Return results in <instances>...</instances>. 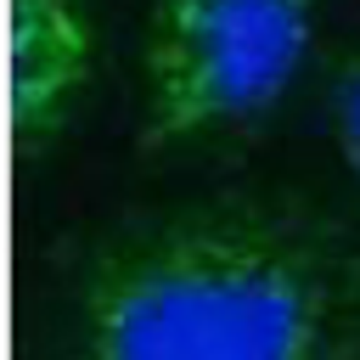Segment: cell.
Wrapping results in <instances>:
<instances>
[{
	"mask_svg": "<svg viewBox=\"0 0 360 360\" xmlns=\"http://www.w3.org/2000/svg\"><path fill=\"white\" fill-rule=\"evenodd\" d=\"M62 360H360V231L287 197L124 225L73 281Z\"/></svg>",
	"mask_w": 360,
	"mask_h": 360,
	"instance_id": "obj_1",
	"label": "cell"
},
{
	"mask_svg": "<svg viewBox=\"0 0 360 360\" xmlns=\"http://www.w3.org/2000/svg\"><path fill=\"white\" fill-rule=\"evenodd\" d=\"M321 0H158L141 51V146L169 152L264 118L298 79Z\"/></svg>",
	"mask_w": 360,
	"mask_h": 360,
	"instance_id": "obj_2",
	"label": "cell"
},
{
	"mask_svg": "<svg viewBox=\"0 0 360 360\" xmlns=\"http://www.w3.org/2000/svg\"><path fill=\"white\" fill-rule=\"evenodd\" d=\"M96 73V28L79 0H11V135L34 158L56 141Z\"/></svg>",
	"mask_w": 360,
	"mask_h": 360,
	"instance_id": "obj_3",
	"label": "cell"
},
{
	"mask_svg": "<svg viewBox=\"0 0 360 360\" xmlns=\"http://www.w3.org/2000/svg\"><path fill=\"white\" fill-rule=\"evenodd\" d=\"M326 112H332V141H338L349 174L360 180V62H343L338 68L332 96H326Z\"/></svg>",
	"mask_w": 360,
	"mask_h": 360,
	"instance_id": "obj_4",
	"label": "cell"
}]
</instances>
